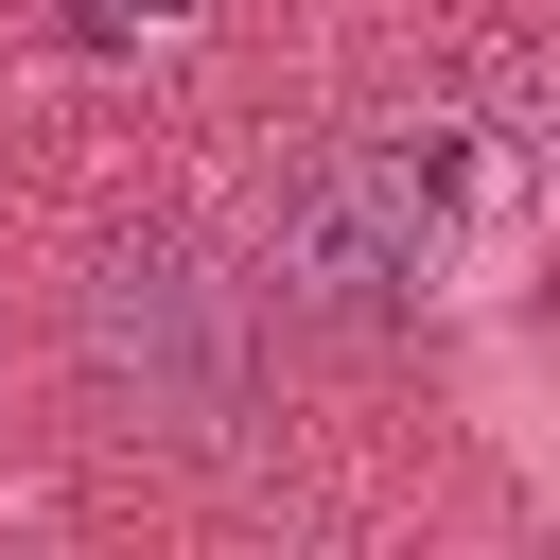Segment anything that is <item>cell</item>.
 Masks as SVG:
<instances>
[{"mask_svg":"<svg viewBox=\"0 0 560 560\" xmlns=\"http://www.w3.org/2000/svg\"><path fill=\"white\" fill-rule=\"evenodd\" d=\"M88 18H192V0H88Z\"/></svg>","mask_w":560,"mask_h":560,"instance_id":"3957f363","label":"cell"},{"mask_svg":"<svg viewBox=\"0 0 560 560\" xmlns=\"http://www.w3.org/2000/svg\"><path fill=\"white\" fill-rule=\"evenodd\" d=\"M88 332H105V368H122L158 420H228V402H245V315H228V280H210L192 245H122L105 298H88Z\"/></svg>","mask_w":560,"mask_h":560,"instance_id":"7a4b0ae2","label":"cell"},{"mask_svg":"<svg viewBox=\"0 0 560 560\" xmlns=\"http://www.w3.org/2000/svg\"><path fill=\"white\" fill-rule=\"evenodd\" d=\"M420 280H438V140H385V122L315 140L280 192V298L385 332V315H420Z\"/></svg>","mask_w":560,"mask_h":560,"instance_id":"6da1fadb","label":"cell"}]
</instances>
